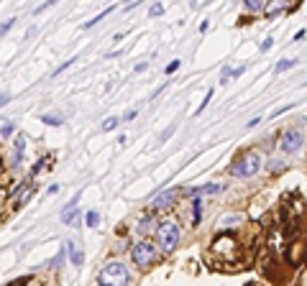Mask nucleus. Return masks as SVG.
<instances>
[{
	"label": "nucleus",
	"instance_id": "obj_1",
	"mask_svg": "<svg viewBox=\"0 0 307 286\" xmlns=\"http://www.w3.org/2000/svg\"><path fill=\"white\" fill-rule=\"evenodd\" d=\"M210 250H212L215 261H218L220 266H230L233 261L238 263L241 243H238V238L233 235V232H228V230H220L218 235L212 238V243H210Z\"/></svg>",
	"mask_w": 307,
	"mask_h": 286
},
{
	"label": "nucleus",
	"instance_id": "obj_2",
	"mask_svg": "<svg viewBox=\"0 0 307 286\" xmlns=\"http://www.w3.org/2000/svg\"><path fill=\"white\" fill-rule=\"evenodd\" d=\"M261 169H264V156L256 148H246V151H241L236 158H233V164H230L228 171L236 179H251V176H256Z\"/></svg>",
	"mask_w": 307,
	"mask_h": 286
},
{
	"label": "nucleus",
	"instance_id": "obj_3",
	"mask_svg": "<svg viewBox=\"0 0 307 286\" xmlns=\"http://www.w3.org/2000/svg\"><path fill=\"white\" fill-rule=\"evenodd\" d=\"M179 240H182V227H179V222L172 217L161 220L159 230H156V248H161L164 253H174Z\"/></svg>",
	"mask_w": 307,
	"mask_h": 286
},
{
	"label": "nucleus",
	"instance_id": "obj_4",
	"mask_svg": "<svg viewBox=\"0 0 307 286\" xmlns=\"http://www.w3.org/2000/svg\"><path fill=\"white\" fill-rule=\"evenodd\" d=\"M128 284H131V271L120 261L105 263L98 274V286H128Z\"/></svg>",
	"mask_w": 307,
	"mask_h": 286
},
{
	"label": "nucleus",
	"instance_id": "obj_5",
	"mask_svg": "<svg viewBox=\"0 0 307 286\" xmlns=\"http://www.w3.org/2000/svg\"><path fill=\"white\" fill-rule=\"evenodd\" d=\"M305 143H307V133L300 128L297 123L290 125V128H284V131L279 133V151H282L284 156H295V153H300Z\"/></svg>",
	"mask_w": 307,
	"mask_h": 286
},
{
	"label": "nucleus",
	"instance_id": "obj_6",
	"mask_svg": "<svg viewBox=\"0 0 307 286\" xmlns=\"http://www.w3.org/2000/svg\"><path fill=\"white\" fill-rule=\"evenodd\" d=\"M156 258H159V250L154 248V243L141 240L131 248V261H133L136 268H143V271H146V268H151L156 263Z\"/></svg>",
	"mask_w": 307,
	"mask_h": 286
},
{
	"label": "nucleus",
	"instance_id": "obj_7",
	"mask_svg": "<svg viewBox=\"0 0 307 286\" xmlns=\"http://www.w3.org/2000/svg\"><path fill=\"white\" fill-rule=\"evenodd\" d=\"M179 194H182V192H179L177 187L154 194L151 197V212H167V210H172L177 205V200H179Z\"/></svg>",
	"mask_w": 307,
	"mask_h": 286
},
{
	"label": "nucleus",
	"instance_id": "obj_8",
	"mask_svg": "<svg viewBox=\"0 0 307 286\" xmlns=\"http://www.w3.org/2000/svg\"><path fill=\"white\" fill-rule=\"evenodd\" d=\"M33 194H36V184H33V179H26L23 184L13 187V192H10V205H13V210H21Z\"/></svg>",
	"mask_w": 307,
	"mask_h": 286
},
{
	"label": "nucleus",
	"instance_id": "obj_9",
	"mask_svg": "<svg viewBox=\"0 0 307 286\" xmlns=\"http://www.w3.org/2000/svg\"><path fill=\"white\" fill-rule=\"evenodd\" d=\"M307 258V240H292L290 245L284 248V261L290 263L292 268L302 266Z\"/></svg>",
	"mask_w": 307,
	"mask_h": 286
},
{
	"label": "nucleus",
	"instance_id": "obj_10",
	"mask_svg": "<svg viewBox=\"0 0 307 286\" xmlns=\"http://www.w3.org/2000/svg\"><path fill=\"white\" fill-rule=\"evenodd\" d=\"M290 10H295L290 0H269V3H264V18H269V21H274V18L290 13Z\"/></svg>",
	"mask_w": 307,
	"mask_h": 286
},
{
	"label": "nucleus",
	"instance_id": "obj_11",
	"mask_svg": "<svg viewBox=\"0 0 307 286\" xmlns=\"http://www.w3.org/2000/svg\"><path fill=\"white\" fill-rule=\"evenodd\" d=\"M156 230H159V220L154 217V212L143 214V217L136 222V232H138V235H154Z\"/></svg>",
	"mask_w": 307,
	"mask_h": 286
},
{
	"label": "nucleus",
	"instance_id": "obj_12",
	"mask_svg": "<svg viewBox=\"0 0 307 286\" xmlns=\"http://www.w3.org/2000/svg\"><path fill=\"white\" fill-rule=\"evenodd\" d=\"M23 153H26V136H15V143H13V156H10V169H18V166H21Z\"/></svg>",
	"mask_w": 307,
	"mask_h": 286
},
{
	"label": "nucleus",
	"instance_id": "obj_13",
	"mask_svg": "<svg viewBox=\"0 0 307 286\" xmlns=\"http://www.w3.org/2000/svg\"><path fill=\"white\" fill-rule=\"evenodd\" d=\"M77 202H80V192L72 197V200L64 205V210H62V222H64V225L75 222V217H77Z\"/></svg>",
	"mask_w": 307,
	"mask_h": 286
},
{
	"label": "nucleus",
	"instance_id": "obj_14",
	"mask_svg": "<svg viewBox=\"0 0 307 286\" xmlns=\"http://www.w3.org/2000/svg\"><path fill=\"white\" fill-rule=\"evenodd\" d=\"M67 253H69L72 266H77V268H80V266L85 263V253H82V248H80L75 240H69V243H67Z\"/></svg>",
	"mask_w": 307,
	"mask_h": 286
},
{
	"label": "nucleus",
	"instance_id": "obj_15",
	"mask_svg": "<svg viewBox=\"0 0 307 286\" xmlns=\"http://www.w3.org/2000/svg\"><path fill=\"white\" fill-rule=\"evenodd\" d=\"M190 217H192V227L200 225L203 220V197H195L192 205H190Z\"/></svg>",
	"mask_w": 307,
	"mask_h": 286
},
{
	"label": "nucleus",
	"instance_id": "obj_16",
	"mask_svg": "<svg viewBox=\"0 0 307 286\" xmlns=\"http://www.w3.org/2000/svg\"><path fill=\"white\" fill-rule=\"evenodd\" d=\"M243 10L248 15H264V0H243Z\"/></svg>",
	"mask_w": 307,
	"mask_h": 286
},
{
	"label": "nucleus",
	"instance_id": "obj_17",
	"mask_svg": "<svg viewBox=\"0 0 307 286\" xmlns=\"http://www.w3.org/2000/svg\"><path fill=\"white\" fill-rule=\"evenodd\" d=\"M243 222V214H238V212H228L225 217L220 220V230H228V225H241Z\"/></svg>",
	"mask_w": 307,
	"mask_h": 286
},
{
	"label": "nucleus",
	"instance_id": "obj_18",
	"mask_svg": "<svg viewBox=\"0 0 307 286\" xmlns=\"http://www.w3.org/2000/svg\"><path fill=\"white\" fill-rule=\"evenodd\" d=\"M300 62L297 59H282V62H277V67H274V72L277 74H284V72H290V69H295Z\"/></svg>",
	"mask_w": 307,
	"mask_h": 286
},
{
	"label": "nucleus",
	"instance_id": "obj_19",
	"mask_svg": "<svg viewBox=\"0 0 307 286\" xmlns=\"http://www.w3.org/2000/svg\"><path fill=\"white\" fill-rule=\"evenodd\" d=\"M85 225H87V227H98V225H100V212H98V210H87Z\"/></svg>",
	"mask_w": 307,
	"mask_h": 286
},
{
	"label": "nucleus",
	"instance_id": "obj_20",
	"mask_svg": "<svg viewBox=\"0 0 307 286\" xmlns=\"http://www.w3.org/2000/svg\"><path fill=\"white\" fill-rule=\"evenodd\" d=\"M107 13H113V5H107L105 10H100V13H98V15L93 18V21H87V23H82V28H85V31H87V28H93L95 23H100V21H102V18H105Z\"/></svg>",
	"mask_w": 307,
	"mask_h": 286
},
{
	"label": "nucleus",
	"instance_id": "obj_21",
	"mask_svg": "<svg viewBox=\"0 0 307 286\" xmlns=\"http://www.w3.org/2000/svg\"><path fill=\"white\" fill-rule=\"evenodd\" d=\"M49 164H51V156H44V158H39V161H36V164H33V169H31V179H33L36 174H39V171H44Z\"/></svg>",
	"mask_w": 307,
	"mask_h": 286
},
{
	"label": "nucleus",
	"instance_id": "obj_22",
	"mask_svg": "<svg viewBox=\"0 0 307 286\" xmlns=\"http://www.w3.org/2000/svg\"><path fill=\"white\" fill-rule=\"evenodd\" d=\"M64 258H67V245H64V248H59V253L49 261V268H59V266L64 263Z\"/></svg>",
	"mask_w": 307,
	"mask_h": 286
},
{
	"label": "nucleus",
	"instance_id": "obj_23",
	"mask_svg": "<svg viewBox=\"0 0 307 286\" xmlns=\"http://www.w3.org/2000/svg\"><path fill=\"white\" fill-rule=\"evenodd\" d=\"M41 120H44L46 125H62V123H64V115H59V113L49 115V113H46V115H41Z\"/></svg>",
	"mask_w": 307,
	"mask_h": 286
},
{
	"label": "nucleus",
	"instance_id": "obj_24",
	"mask_svg": "<svg viewBox=\"0 0 307 286\" xmlns=\"http://www.w3.org/2000/svg\"><path fill=\"white\" fill-rule=\"evenodd\" d=\"M223 192V184H215V182H210V184H203V194H220Z\"/></svg>",
	"mask_w": 307,
	"mask_h": 286
},
{
	"label": "nucleus",
	"instance_id": "obj_25",
	"mask_svg": "<svg viewBox=\"0 0 307 286\" xmlns=\"http://www.w3.org/2000/svg\"><path fill=\"white\" fill-rule=\"evenodd\" d=\"M212 95H215V89H207V92H205V97H203V105H197V110H195V115H200V113L205 110V107L210 105V100H212Z\"/></svg>",
	"mask_w": 307,
	"mask_h": 286
},
{
	"label": "nucleus",
	"instance_id": "obj_26",
	"mask_svg": "<svg viewBox=\"0 0 307 286\" xmlns=\"http://www.w3.org/2000/svg\"><path fill=\"white\" fill-rule=\"evenodd\" d=\"M15 131V125L10 120H0V136H10Z\"/></svg>",
	"mask_w": 307,
	"mask_h": 286
},
{
	"label": "nucleus",
	"instance_id": "obj_27",
	"mask_svg": "<svg viewBox=\"0 0 307 286\" xmlns=\"http://www.w3.org/2000/svg\"><path fill=\"white\" fill-rule=\"evenodd\" d=\"M233 72H236L233 67H225V69L220 72V84H228V82L233 79Z\"/></svg>",
	"mask_w": 307,
	"mask_h": 286
},
{
	"label": "nucleus",
	"instance_id": "obj_28",
	"mask_svg": "<svg viewBox=\"0 0 307 286\" xmlns=\"http://www.w3.org/2000/svg\"><path fill=\"white\" fill-rule=\"evenodd\" d=\"M118 123H120V118H115V115H113V118H105V120H102V131H113Z\"/></svg>",
	"mask_w": 307,
	"mask_h": 286
},
{
	"label": "nucleus",
	"instance_id": "obj_29",
	"mask_svg": "<svg viewBox=\"0 0 307 286\" xmlns=\"http://www.w3.org/2000/svg\"><path fill=\"white\" fill-rule=\"evenodd\" d=\"M75 62H77V57H72V59H67L64 64H59V69H57V72H54V77H57V74H62V72H64V69H69V67H72V64H75Z\"/></svg>",
	"mask_w": 307,
	"mask_h": 286
},
{
	"label": "nucleus",
	"instance_id": "obj_30",
	"mask_svg": "<svg viewBox=\"0 0 307 286\" xmlns=\"http://www.w3.org/2000/svg\"><path fill=\"white\" fill-rule=\"evenodd\" d=\"M282 166H284L282 158H272V161H269V171H279Z\"/></svg>",
	"mask_w": 307,
	"mask_h": 286
},
{
	"label": "nucleus",
	"instance_id": "obj_31",
	"mask_svg": "<svg viewBox=\"0 0 307 286\" xmlns=\"http://www.w3.org/2000/svg\"><path fill=\"white\" fill-rule=\"evenodd\" d=\"M13 23H15V18H8V21H5L3 26H0V36H5V33L13 28Z\"/></svg>",
	"mask_w": 307,
	"mask_h": 286
},
{
	"label": "nucleus",
	"instance_id": "obj_32",
	"mask_svg": "<svg viewBox=\"0 0 307 286\" xmlns=\"http://www.w3.org/2000/svg\"><path fill=\"white\" fill-rule=\"evenodd\" d=\"M272 46H274V36H266V39H264V44H261V51L266 54V51L272 49Z\"/></svg>",
	"mask_w": 307,
	"mask_h": 286
},
{
	"label": "nucleus",
	"instance_id": "obj_33",
	"mask_svg": "<svg viewBox=\"0 0 307 286\" xmlns=\"http://www.w3.org/2000/svg\"><path fill=\"white\" fill-rule=\"evenodd\" d=\"M161 13H164V5H151V8H149V15H151V18H159Z\"/></svg>",
	"mask_w": 307,
	"mask_h": 286
},
{
	"label": "nucleus",
	"instance_id": "obj_34",
	"mask_svg": "<svg viewBox=\"0 0 307 286\" xmlns=\"http://www.w3.org/2000/svg\"><path fill=\"white\" fill-rule=\"evenodd\" d=\"M179 64H182V62H179V59H174L172 64H167V69H164V72H167V74H174V72L179 69Z\"/></svg>",
	"mask_w": 307,
	"mask_h": 286
},
{
	"label": "nucleus",
	"instance_id": "obj_35",
	"mask_svg": "<svg viewBox=\"0 0 307 286\" xmlns=\"http://www.w3.org/2000/svg\"><path fill=\"white\" fill-rule=\"evenodd\" d=\"M54 3H57V0H46V3H41V5H39V8H36V10H33V13H36V15H39V13H44V10H46V8H51V5H54Z\"/></svg>",
	"mask_w": 307,
	"mask_h": 286
},
{
	"label": "nucleus",
	"instance_id": "obj_36",
	"mask_svg": "<svg viewBox=\"0 0 307 286\" xmlns=\"http://www.w3.org/2000/svg\"><path fill=\"white\" fill-rule=\"evenodd\" d=\"M8 286H28V276H23V279H15L13 284H8Z\"/></svg>",
	"mask_w": 307,
	"mask_h": 286
},
{
	"label": "nucleus",
	"instance_id": "obj_37",
	"mask_svg": "<svg viewBox=\"0 0 307 286\" xmlns=\"http://www.w3.org/2000/svg\"><path fill=\"white\" fill-rule=\"evenodd\" d=\"M172 133H174V125H172V128H167L164 133H161V138H159V141H161V143H164V141H167V138H169Z\"/></svg>",
	"mask_w": 307,
	"mask_h": 286
},
{
	"label": "nucleus",
	"instance_id": "obj_38",
	"mask_svg": "<svg viewBox=\"0 0 307 286\" xmlns=\"http://www.w3.org/2000/svg\"><path fill=\"white\" fill-rule=\"evenodd\" d=\"M8 100H10V95H8V92H0V107L8 105Z\"/></svg>",
	"mask_w": 307,
	"mask_h": 286
},
{
	"label": "nucleus",
	"instance_id": "obj_39",
	"mask_svg": "<svg viewBox=\"0 0 307 286\" xmlns=\"http://www.w3.org/2000/svg\"><path fill=\"white\" fill-rule=\"evenodd\" d=\"M259 123H261V118H254V120H248V123H246V128H256Z\"/></svg>",
	"mask_w": 307,
	"mask_h": 286
},
{
	"label": "nucleus",
	"instance_id": "obj_40",
	"mask_svg": "<svg viewBox=\"0 0 307 286\" xmlns=\"http://www.w3.org/2000/svg\"><path fill=\"white\" fill-rule=\"evenodd\" d=\"M133 118H136V110H128V113L123 115V120H133Z\"/></svg>",
	"mask_w": 307,
	"mask_h": 286
},
{
	"label": "nucleus",
	"instance_id": "obj_41",
	"mask_svg": "<svg viewBox=\"0 0 307 286\" xmlns=\"http://www.w3.org/2000/svg\"><path fill=\"white\" fill-rule=\"evenodd\" d=\"M146 67H149L146 62H141V64H136V72H146Z\"/></svg>",
	"mask_w": 307,
	"mask_h": 286
},
{
	"label": "nucleus",
	"instance_id": "obj_42",
	"mask_svg": "<svg viewBox=\"0 0 307 286\" xmlns=\"http://www.w3.org/2000/svg\"><path fill=\"white\" fill-rule=\"evenodd\" d=\"M46 192H49V194H57V192H59V184H51Z\"/></svg>",
	"mask_w": 307,
	"mask_h": 286
},
{
	"label": "nucleus",
	"instance_id": "obj_43",
	"mask_svg": "<svg viewBox=\"0 0 307 286\" xmlns=\"http://www.w3.org/2000/svg\"><path fill=\"white\" fill-rule=\"evenodd\" d=\"M207 28H210V21H203V23H200V31H203V33H205V31H207Z\"/></svg>",
	"mask_w": 307,
	"mask_h": 286
},
{
	"label": "nucleus",
	"instance_id": "obj_44",
	"mask_svg": "<svg viewBox=\"0 0 307 286\" xmlns=\"http://www.w3.org/2000/svg\"><path fill=\"white\" fill-rule=\"evenodd\" d=\"M3 202H5V192L0 189V210H3Z\"/></svg>",
	"mask_w": 307,
	"mask_h": 286
},
{
	"label": "nucleus",
	"instance_id": "obj_45",
	"mask_svg": "<svg viewBox=\"0 0 307 286\" xmlns=\"http://www.w3.org/2000/svg\"><path fill=\"white\" fill-rule=\"evenodd\" d=\"M305 87H307V82H305Z\"/></svg>",
	"mask_w": 307,
	"mask_h": 286
},
{
	"label": "nucleus",
	"instance_id": "obj_46",
	"mask_svg": "<svg viewBox=\"0 0 307 286\" xmlns=\"http://www.w3.org/2000/svg\"><path fill=\"white\" fill-rule=\"evenodd\" d=\"M0 166H3V164H0Z\"/></svg>",
	"mask_w": 307,
	"mask_h": 286
}]
</instances>
